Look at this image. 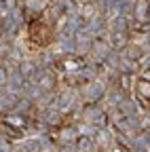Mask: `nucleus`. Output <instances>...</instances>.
Returning <instances> with one entry per match:
<instances>
[{"instance_id":"obj_1","label":"nucleus","mask_w":150,"mask_h":152,"mask_svg":"<svg viewBox=\"0 0 150 152\" xmlns=\"http://www.w3.org/2000/svg\"><path fill=\"white\" fill-rule=\"evenodd\" d=\"M30 40L36 45V47H47L51 40H53V28L49 23H45L42 19H34L30 23Z\"/></svg>"},{"instance_id":"obj_3","label":"nucleus","mask_w":150,"mask_h":152,"mask_svg":"<svg viewBox=\"0 0 150 152\" xmlns=\"http://www.w3.org/2000/svg\"><path fill=\"white\" fill-rule=\"evenodd\" d=\"M146 13H148V4H146V0H142V2L138 4V17H146Z\"/></svg>"},{"instance_id":"obj_2","label":"nucleus","mask_w":150,"mask_h":152,"mask_svg":"<svg viewBox=\"0 0 150 152\" xmlns=\"http://www.w3.org/2000/svg\"><path fill=\"white\" fill-rule=\"evenodd\" d=\"M135 93H138V97L142 102H150V80L146 78H140L135 83Z\"/></svg>"}]
</instances>
